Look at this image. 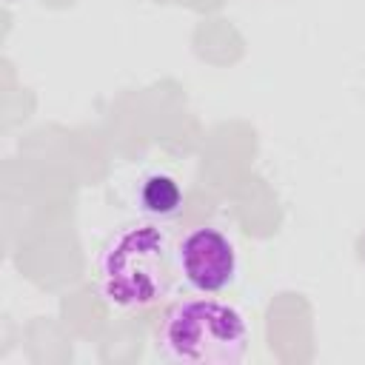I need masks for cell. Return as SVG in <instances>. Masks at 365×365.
<instances>
[{
  "instance_id": "cell-1",
  "label": "cell",
  "mask_w": 365,
  "mask_h": 365,
  "mask_svg": "<svg viewBox=\"0 0 365 365\" xmlns=\"http://www.w3.org/2000/svg\"><path fill=\"white\" fill-rule=\"evenodd\" d=\"M174 245L157 222H128L108 237L97 259V294L114 311L160 305L174 282Z\"/></svg>"
},
{
  "instance_id": "cell-2",
  "label": "cell",
  "mask_w": 365,
  "mask_h": 365,
  "mask_svg": "<svg viewBox=\"0 0 365 365\" xmlns=\"http://www.w3.org/2000/svg\"><path fill=\"white\" fill-rule=\"evenodd\" d=\"M251 345L242 311L214 297H185L163 311L157 348L177 365H237Z\"/></svg>"
},
{
  "instance_id": "cell-3",
  "label": "cell",
  "mask_w": 365,
  "mask_h": 365,
  "mask_svg": "<svg viewBox=\"0 0 365 365\" xmlns=\"http://www.w3.org/2000/svg\"><path fill=\"white\" fill-rule=\"evenodd\" d=\"M174 259L182 279L200 294H217L237 277V248L214 225L191 228L174 245Z\"/></svg>"
},
{
  "instance_id": "cell-4",
  "label": "cell",
  "mask_w": 365,
  "mask_h": 365,
  "mask_svg": "<svg viewBox=\"0 0 365 365\" xmlns=\"http://www.w3.org/2000/svg\"><path fill=\"white\" fill-rule=\"evenodd\" d=\"M137 200H140V208H143L148 217H154V220H168V217L180 214V208H182V188H180V182H177L171 174L154 171V174H148V177L140 182Z\"/></svg>"
}]
</instances>
